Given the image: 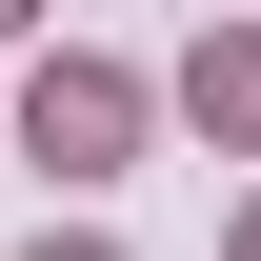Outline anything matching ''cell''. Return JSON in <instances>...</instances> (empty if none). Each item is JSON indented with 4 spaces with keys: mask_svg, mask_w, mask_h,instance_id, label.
<instances>
[{
    "mask_svg": "<svg viewBox=\"0 0 261 261\" xmlns=\"http://www.w3.org/2000/svg\"><path fill=\"white\" fill-rule=\"evenodd\" d=\"M241 261H261V221H241Z\"/></svg>",
    "mask_w": 261,
    "mask_h": 261,
    "instance_id": "obj_5",
    "label": "cell"
},
{
    "mask_svg": "<svg viewBox=\"0 0 261 261\" xmlns=\"http://www.w3.org/2000/svg\"><path fill=\"white\" fill-rule=\"evenodd\" d=\"M20 20H40V0H0V40H20Z\"/></svg>",
    "mask_w": 261,
    "mask_h": 261,
    "instance_id": "obj_4",
    "label": "cell"
},
{
    "mask_svg": "<svg viewBox=\"0 0 261 261\" xmlns=\"http://www.w3.org/2000/svg\"><path fill=\"white\" fill-rule=\"evenodd\" d=\"M181 100H201L221 141H261V40H201V61H181Z\"/></svg>",
    "mask_w": 261,
    "mask_h": 261,
    "instance_id": "obj_2",
    "label": "cell"
},
{
    "mask_svg": "<svg viewBox=\"0 0 261 261\" xmlns=\"http://www.w3.org/2000/svg\"><path fill=\"white\" fill-rule=\"evenodd\" d=\"M20 121H40V161H61V181H100V161L141 141V81H121V61H40Z\"/></svg>",
    "mask_w": 261,
    "mask_h": 261,
    "instance_id": "obj_1",
    "label": "cell"
},
{
    "mask_svg": "<svg viewBox=\"0 0 261 261\" xmlns=\"http://www.w3.org/2000/svg\"><path fill=\"white\" fill-rule=\"evenodd\" d=\"M20 261H121V241H20Z\"/></svg>",
    "mask_w": 261,
    "mask_h": 261,
    "instance_id": "obj_3",
    "label": "cell"
}]
</instances>
